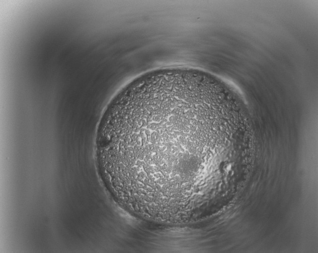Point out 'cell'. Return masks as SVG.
<instances>
[{"label":"cell","instance_id":"6da1fadb","mask_svg":"<svg viewBox=\"0 0 318 253\" xmlns=\"http://www.w3.org/2000/svg\"><path fill=\"white\" fill-rule=\"evenodd\" d=\"M205 108L192 78L162 77L128 89L113 125L134 177L146 184L176 183L186 195L201 192Z\"/></svg>","mask_w":318,"mask_h":253}]
</instances>
